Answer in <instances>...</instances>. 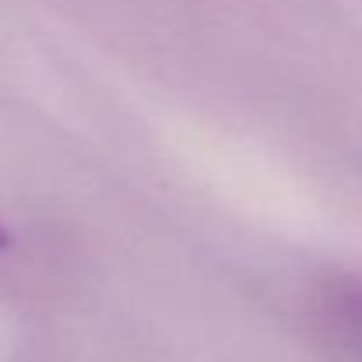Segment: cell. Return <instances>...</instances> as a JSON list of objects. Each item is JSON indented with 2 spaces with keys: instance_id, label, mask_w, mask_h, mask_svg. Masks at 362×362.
<instances>
[{
  "instance_id": "6da1fadb",
  "label": "cell",
  "mask_w": 362,
  "mask_h": 362,
  "mask_svg": "<svg viewBox=\"0 0 362 362\" xmlns=\"http://www.w3.org/2000/svg\"><path fill=\"white\" fill-rule=\"evenodd\" d=\"M331 313L362 352V281H341L331 292Z\"/></svg>"
},
{
  "instance_id": "7a4b0ae2",
  "label": "cell",
  "mask_w": 362,
  "mask_h": 362,
  "mask_svg": "<svg viewBox=\"0 0 362 362\" xmlns=\"http://www.w3.org/2000/svg\"><path fill=\"white\" fill-rule=\"evenodd\" d=\"M7 243H11V233H7V229H4V222H0V250H4Z\"/></svg>"
}]
</instances>
